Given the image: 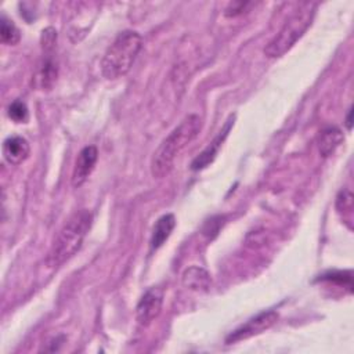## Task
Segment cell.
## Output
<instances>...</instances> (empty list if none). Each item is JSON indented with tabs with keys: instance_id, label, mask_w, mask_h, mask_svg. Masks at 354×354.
I'll return each instance as SVG.
<instances>
[{
	"instance_id": "6da1fadb",
	"label": "cell",
	"mask_w": 354,
	"mask_h": 354,
	"mask_svg": "<svg viewBox=\"0 0 354 354\" xmlns=\"http://www.w3.org/2000/svg\"><path fill=\"white\" fill-rule=\"evenodd\" d=\"M202 119L196 113L185 116L159 144L151 160V173L155 178L166 177L173 169L176 158L198 136Z\"/></svg>"
},
{
	"instance_id": "7a4b0ae2",
	"label": "cell",
	"mask_w": 354,
	"mask_h": 354,
	"mask_svg": "<svg viewBox=\"0 0 354 354\" xmlns=\"http://www.w3.org/2000/svg\"><path fill=\"white\" fill-rule=\"evenodd\" d=\"M91 213L87 209L75 212L62 225L54 238V242L47 253V267H58L69 260L80 249L86 234L91 225Z\"/></svg>"
},
{
	"instance_id": "3957f363",
	"label": "cell",
	"mask_w": 354,
	"mask_h": 354,
	"mask_svg": "<svg viewBox=\"0 0 354 354\" xmlns=\"http://www.w3.org/2000/svg\"><path fill=\"white\" fill-rule=\"evenodd\" d=\"M142 37L136 30L120 32L106 48L101 59V73L108 80L123 77L133 66L140 50Z\"/></svg>"
},
{
	"instance_id": "277c9868",
	"label": "cell",
	"mask_w": 354,
	"mask_h": 354,
	"mask_svg": "<svg viewBox=\"0 0 354 354\" xmlns=\"http://www.w3.org/2000/svg\"><path fill=\"white\" fill-rule=\"evenodd\" d=\"M317 10V3H301L299 8L286 19L278 33L264 47V54L270 58L282 57L311 26Z\"/></svg>"
},
{
	"instance_id": "5b68a950",
	"label": "cell",
	"mask_w": 354,
	"mask_h": 354,
	"mask_svg": "<svg viewBox=\"0 0 354 354\" xmlns=\"http://www.w3.org/2000/svg\"><path fill=\"white\" fill-rule=\"evenodd\" d=\"M277 319H278V314L275 311L260 313L256 317L248 319L243 325L236 328L234 332H231L227 336L225 342L227 343H235V342L249 339L254 335H259V333L267 330L268 328H271L277 322Z\"/></svg>"
},
{
	"instance_id": "8992f818",
	"label": "cell",
	"mask_w": 354,
	"mask_h": 354,
	"mask_svg": "<svg viewBox=\"0 0 354 354\" xmlns=\"http://www.w3.org/2000/svg\"><path fill=\"white\" fill-rule=\"evenodd\" d=\"M163 304V290L158 286L149 288L138 300L136 306V319L140 325H149L162 310Z\"/></svg>"
},
{
	"instance_id": "52a82bcc",
	"label": "cell",
	"mask_w": 354,
	"mask_h": 354,
	"mask_svg": "<svg viewBox=\"0 0 354 354\" xmlns=\"http://www.w3.org/2000/svg\"><path fill=\"white\" fill-rule=\"evenodd\" d=\"M97 159H98V151L94 145H87L79 152L73 166V173H72V185L75 188H79L86 183V180L88 178V176L95 167Z\"/></svg>"
},
{
	"instance_id": "ba28073f",
	"label": "cell",
	"mask_w": 354,
	"mask_h": 354,
	"mask_svg": "<svg viewBox=\"0 0 354 354\" xmlns=\"http://www.w3.org/2000/svg\"><path fill=\"white\" fill-rule=\"evenodd\" d=\"M30 153L29 142L21 136L7 137L3 142V156L10 165H21Z\"/></svg>"
},
{
	"instance_id": "9c48e42d",
	"label": "cell",
	"mask_w": 354,
	"mask_h": 354,
	"mask_svg": "<svg viewBox=\"0 0 354 354\" xmlns=\"http://www.w3.org/2000/svg\"><path fill=\"white\" fill-rule=\"evenodd\" d=\"M232 123H234V122H231V119L227 120L225 126H224L223 130L214 137V140L192 160V163H191V169H192V170H201V169L206 167L209 163L213 162V159L216 158V155H217V152H218V148L221 147L224 138L227 137V134H228V131H230Z\"/></svg>"
},
{
	"instance_id": "30bf717a",
	"label": "cell",
	"mask_w": 354,
	"mask_h": 354,
	"mask_svg": "<svg viewBox=\"0 0 354 354\" xmlns=\"http://www.w3.org/2000/svg\"><path fill=\"white\" fill-rule=\"evenodd\" d=\"M174 227H176L174 214L166 213V214L160 216L152 228V234H151V239H149L151 249L152 250L159 249L167 241V238L170 236Z\"/></svg>"
},
{
	"instance_id": "8fae6325",
	"label": "cell",
	"mask_w": 354,
	"mask_h": 354,
	"mask_svg": "<svg viewBox=\"0 0 354 354\" xmlns=\"http://www.w3.org/2000/svg\"><path fill=\"white\" fill-rule=\"evenodd\" d=\"M210 283H212V278L209 272L202 267L192 266L187 268L183 274V285L191 290L205 292L210 288Z\"/></svg>"
},
{
	"instance_id": "7c38bea8",
	"label": "cell",
	"mask_w": 354,
	"mask_h": 354,
	"mask_svg": "<svg viewBox=\"0 0 354 354\" xmlns=\"http://www.w3.org/2000/svg\"><path fill=\"white\" fill-rule=\"evenodd\" d=\"M343 141V133L336 126L325 127L318 137V149L322 156H329Z\"/></svg>"
},
{
	"instance_id": "4fadbf2b",
	"label": "cell",
	"mask_w": 354,
	"mask_h": 354,
	"mask_svg": "<svg viewBox=\"0 0 354 354\" xmlns=\"http://www.w3.org/2000/svg\"><path fill=\"white\" fill-rule=\"evenodd\" d=\"M57 73H58L57 64L54 62L53 58L47 57L39 66L36 75L33 76L35 86L41 90H50L54 82L57 80Z\"/></svg>"
},
{
	"instance_id": "5bb4252c",
	"label": "cell",
	"mask_w": 354,
	"mask_h": 354,
	"mask_svg": "<svg viewBox=\"0 0 354 354\" xmlns=\"http://www.w3.org/2000/svg\"><path fill=\"white\" fill-rule=\"evenodd\" d=\"M0 40L4 44L15 46L21 40V32L15 26V24L8 19L7 17H1V25H0Z\"/></svg>"
},
{
	"instance_id": "9a60e30c",
	"label": "cell",
	"mask_w": 354,
	"mask_h": 354,
	"mask_svg": "<svg viewBox=\"0 0 354 354\" xmlns=\"http://www.w3.org/2000/svg\"><path fill=\"white\" fill-rule=\"evenodd\" d=\"M7 113H8V118L12 119L15 123H25L29 118L28 106L21 100H15L14 102H11Z\"/></svg>"
},
{
	"instance_id": "2e32d148",
	"label": "cell",
	"mask_w": 354,
	"mask_h": 354,
	"mask_svg": "<svg viewBox=\"0 0 354 354\" xmlns=\"http://www.w3.org/2000/svg\"><path fill=\"white\" fill-rule=\"evenodd\" d=\"M336 209L340 213H350L353 209V195L348 189H342L336 198Z\"/></svg>"
},
{
	"instance_id": "e0dca14e",
	"label": "cell",
	"mask_w": 354,
	"mask_h": 354,
	"mask_svg": "<svg viewBox=\"0 0 354 354\" xmlns=\"http://www.w3.org/2000/svg\"><path fill=\"white\" fill-rule=\"evenodd\" d=\"M250 6H253V3L249 1H231L227 4L225 10H224V15L225 17H238L241 14H243Z\"/></svg>"
},
{
	"instance_id": "ac0fdd59",
	"label": "cell",
	"mask_w": 354,
	"mask_h": 354,
	"mask_svg": "<svg viewBox=\"0 0 354 354\" xmlns=\"http://www.w3.org/2000/svg\"><path fill=\"white\" fill-rule=\"evenodd\" d=\"M351 113H353V111H351V108L348 109V113H347V122H346V124H347V129H351Z\"/></svg>"
}]
</instances>
